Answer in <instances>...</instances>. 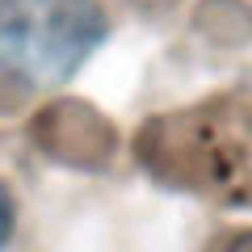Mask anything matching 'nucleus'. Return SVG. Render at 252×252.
I'll return each mask as SVG.
<instances>
[{"label": "nucleus", "instance_id": "f257e3e1", "mask_svg": "<svg viewBox=\"0 0 252 252\" xmlns=\"http://www.w3.org/2000/svg\"><path fill=\"white\" fill-rule=\"evenodd\" d=\"M105 42L97 0H0V59L38 84H55Z\"/></svg>", "mask_w": 252, "mask_h": 252}, {"label": "nucleus", "instance_id": "f03ea898", "mask_svg": "<svg viewBox=\"0 0 252 252\" xmlns=\"http://www.w3.org/2000/svg\"><path fill=\"white\" fill-rule=\"evenodd\" d=\"M9 235H13V198H9V189L0 185V248L9 244Z\"/></svg>", "mask_w": 252, "mask_h": 252}]
</instances>
